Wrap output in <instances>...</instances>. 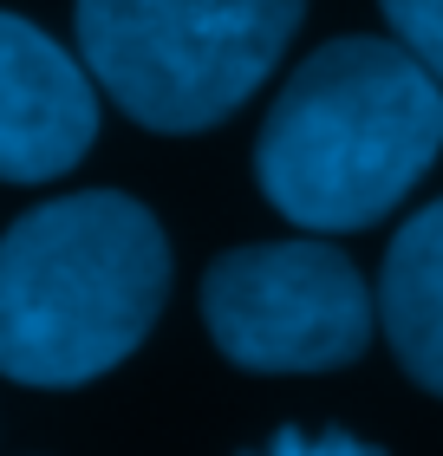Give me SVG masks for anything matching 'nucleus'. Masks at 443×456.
<instances>
[{"instance_id": "nucleus-1", "label": "nucleus", "mask_w": 443, "mask_h": 456, "mask_svg": "<svg viewBox=\"0 0 443 456\" xmlns=\"http://www.w3.org/2000/svg\"><path fill=\"white\" fill-rule=\"evenodd\" d=\"M443 151V92L398 39H332L281 86L255 143L261 196L293 228L352 235L391 216Z\"/></svg>"}, {"instance_id": "nucleus-2", "label": "nucleus", "mask_w": 443, "mask_h": 456, "mask_svg": "<svg viewBox=\"0 0 443 456\" xmlns=\"http://www.w3.org/2000/svg\"><path fill=\"white\" fill-rule=\"evenodd\" d=\"M170 241L137 196L78 190L0 235V379L72 391L151 339Z\"/></svg>"}, {"instance_id": "nucleus-3", "label": "nucleus", "mask_w": 443, "mask_h": 456, "mask_svg": "<svg viewBox=\"0 0 443 456\" xmlns=\"http://www.w3.org/2000/svg\"><path fill=\"white\" fill-rule=\"evenodd\" d=\"M307 0H78L86 72L144 131L189 137L255 98Z\"/></svg>"}, {"instance_id": "nucleus-4", "label": "nucleus", "mask_w": 443, "mask_h": 456, "mask_svg": "<svg viewBox=\"0 0 443 456\" xmlns=\"http://www.w3.org/2000/svg\"><path fill=\"white\" fill-rule=\"evenodd\" d=\"M202 326L242 371H340L372 346L378 306L332 241H255L202 274Z\"/></svg>"}, {"instance_id": "nucleus-5", "label": "nucleus", "mask_w": 443, "mask_h": 456, "mask_svg": "<svg viewBox=\"0 0 443 456\" xmlns=\"http://www.w3.org/2000/svg\"><path fill=\"white\" fill-rule=\"evenodd\" d=\"M98 137V86L33 20L0 13V183H53Z\"/></svg>"}, {"instance_id": "nucleus-6", "label": "nucleus", "mask_w": 443, "mask_h": 456, "mask_svg": "<svg viewBox=\"0 0 443 456\" xmlns=\"http://www.w3.org/2000/svg\"><path fill=\"white\" fill-rule=\"evenodd\" d=\"M378 326L398 365L431 398H443V196L391 235L378 274Z\"/></svg>"}, {"instance_id": "nucleus-7", "label": "nucleus", "mask_w": 443, "mask_h": 456, "mask_svg": "<svg viewBox=\"0 0 443 456\" xmlns=\"http://www.w3.org/2000/svg\"><path fill=\"white\" fill-rule=\"evenodd\" d=\"M378 7H385L391 39L437 78V92H443V0H378Z\"/></svg>"}, {"instance_id": "nucleus-8", "label": "nucleus", "mask_w": 443, "mask_h": 456, "mask_svg": "<svg viewBox=\"0 0 443 456\" xmlns=\"http://www.w3.org/2000/svg\"><path fill=\"white\" fill-rule=\"evenodd\" d=\"M255 456H378V450L346 430H274V444H261Z\"/></svg>"}]
</instances>
